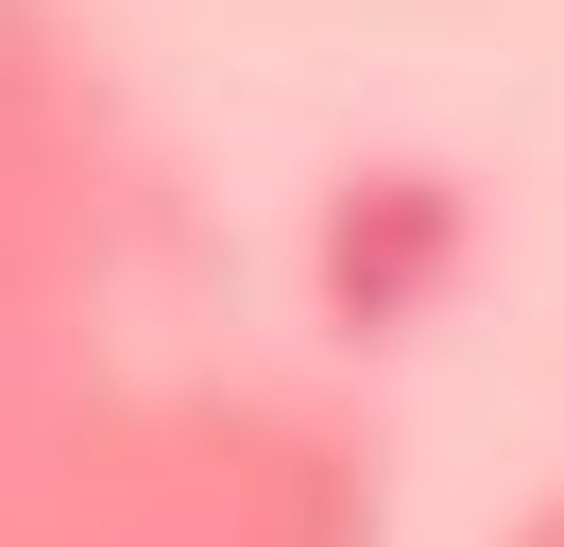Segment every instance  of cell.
I'll list each match as a JSON object with an SVG mask.
<instances>
[{
    "label": "cell",
    "instance_id": "1",
    "mask_svg": "<svg viewBox=\"0 0 564 547\" xmlns=\"http://www.w3.org/2000/svg\"><path fill=\"white\" fill-rule=\"evenodd\" d=\"M377 410L257 325L86 0H0V547H377Z\"/></svg>",
    "mask_w": 564,
    "mask_h": 547
},
{
    "label": "cell",
    "instance_id": "2",
    "mask_svg": "<svg viewBox=\"0 0 564 547\" xmlns=\"http://www.w3.org/2000/svg\"><path fill=\"white\" fill-rule=\"evenodd\" d=\"M513 547H564V496H530V513H513Z\"/></svg>",
    "mask_w": 564,
    "mask_h": 547
}]
</instances>
